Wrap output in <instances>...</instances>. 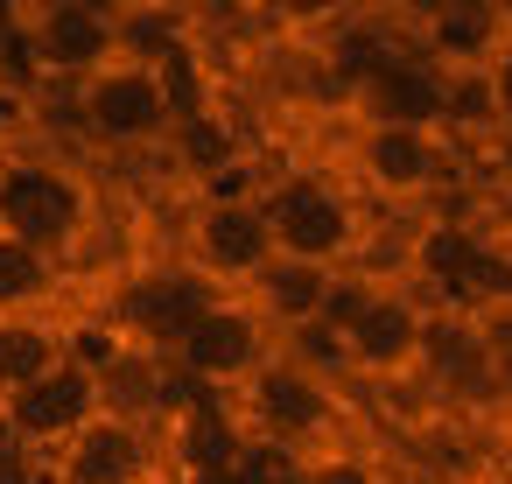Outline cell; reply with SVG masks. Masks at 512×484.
Here are the masks:
<instances>
[{
	"instance_id": "13",
	"label": "cell",
	"mask_w": 512,
	"mask_h": 484,
	"mask_svg": "<svg viewBox=\"0 0 512 484\" xmlns=\"http://www.w3.org/2000/svg\"><path fill=\"white\" fill-rule=\"evenodd\" d=\"M155 463H162L155 421L127 414V407H106L50 456V484H155L162 477Z\"/></svg>"
},
{
	"instance_id": "17",
	"label": "cell",
	"mask_w": 512,
	"mask_h": 484,
	"mask_svg": "<svg viewBox=\"0 0 512 484\" xmlns=\"http://www.w3.org/2000/svg\"><path fill=\"white\" fill-rule=\"evenodd\" d=\"M71 365V316H0V407Z\"/></svg>"
},
{
	"instance_id": "20",
	"label": "cell",
	"mask_w": 512,
	"mask_h": 484,
	"mask_svg": "<svg viewBox=\"0 0 512 484\" xmlns=\"http://www.w3.org/2000/svg\"><path fill=\"white\" fill-rule=\"evenodd\" d=\"M477 78H484V99H491V127L505 134V127H512V8H505V29H498V43L484 50Z\"/></svg>"
},
{
	"instance_id": "10",
	"label": "cell",
	"mask_w": 512,
	"mask_h": 484,
	"mask_svg": "<svg viewBox=\"0 0 512 484\" xmlns=\"http://www.w3.org/2000/svg\"><path fill=\"white\" fill-rule=\"evenodd\" d=\"M351 176L379 204H435L456 183V141L421 127H351Z\"/></svg>"
},
{
	"instance_id": "8",
	"label": "cell",
	"mask_w": 512,
	"mask_h": 484,
	"mask_svg": "<svg viewBox=\"0 0 512 484\" xmlns=\"http://www.w3.org/2000/svg\"><path fill=\"white\" fill-rule=\"evenodd\" d=\"M344 120L351 127H421V134H442L449 127V71L421 43H393L344 92Z\"/></svg>"
},
{
	"instance_id": "24",
	"label": "cell",
	"mask_w": 512,
	"mask_h": 484,
	"mask_svg": "<svg viewBox=\"0 0 512 484\" xmlns=\"http://www.w3.org/2000/svg\"><path fill=\"white\" fill-rule=\"evenodd\" d=\"M442 484H470V477H442Z\"/></svg>"
},
{
	"instance_id": "5",
	"label": "cell",
	"mask_w": 512,
	"mask_h": 484,
	"mask_svg": "<svg viewBox=\"0 0 512 484\" xmlns=\"http://www.w3.org/2000/svg\"><path fill=\"white\" fill-rule=\"evenodd\" d=\"M176 260L211 281L218 295H246L267 260H274V225H267V204L260 197H197L190 218L176 225Z\"/></svg>"
},
{
	"instance_id": "16",
	"label": "cell",
	"mask_w": 512,
	"mask_h": 484,
	"mask_svg": "<svg viewBox=\"0 0 512 484\" xmlns=\"http://www.w3.org/2000/svg\"><path fill=\"white\" fill-rule=\"evenodd\" d=\"M484 239V218H463V211H435L414 225L407 239V288L428 295V302H456L463 295V274H470V253Z\"/></svg>"
},
{
	"instance_id": "14",
	"label": "cell",
	"mask_w": 512,
	"mask_h": 484,
	"mask_svg": "<svg viewBox=\"0 0 512 484\" xmlns=\"http://www.w3.org/2000/svg\"><path fill=\"white\" fill-rule=\"evenodd\" d=\"M92 414H106V379L92 372V365H57L43 386H29L22 400H8V407H0V435H15L22 449H36L43 463L92 421Z\"/></svg>"
},
{
	"instance_id": "11",
	"label": "cell",
	"mask_w": 512,
	"mask_h": 484,
	"mask_svg": "<svg viewBox=\"0 0 512 484\" xmlns=\"http://www.w3.org/2000/svg\"><path fill=\"white\" fill-rule=\"evenodd\" d=\"M267 358H274V330H267L239 295H225V302L176 344L169 372H176L183 386H197V393H225V400H232Z\"/></svg>"
},
{
	"instance_id": "2",
	"label": "cell",
	"mask_w": 512,
	"mask_h": 484,
	"mask_svg": "<svg viewBox=\"0 0 512 484\" xmlns=\"http://www.w3.org/2000/svg\"><path fill=\"white\" fill-rule=\"evenodd\" d=\"M267 225H274V253L288 260H309V267H358L365 253V211H358V190L330 169H281L267 176Z\"/></svg>"
},
{
	"instance_id": "4",
	"label": "cell",
	"mask_w": 512,
	"mask_h": 484,
	"mask_svg": "<svg viewBox=\"0 0 512 484\" xmlns=\"http://www.w3.org/2000/svg\"><path fill=\"white\" fill-rule=\"evenodd\" d=\"M239 414H246V435L260 442H281L288 456H316V449H337L344 442V400L330 386V372L302 351H274L239 393Z\"/></svg>"
},
{
	"instance_id": "3",
	"label": "cell",
	"mask_w": 512,
	"mask_h": 484,
	"mask_svg": "<svg viewBox=\"0 0 512 484\" xmlns=\"http://www.w3.org/2000/svg\"><path fill=\"white\" fill-rule=\"evenodd\" d=\"M337 344V365L351 379H372V386H400L428 365V337H435V309L428 295H414L407 281H386V274H365L358 288V309L323 330Z\"/></svg>"
},
{
	"instance_id": "19",
	"label": "cell",
	"mask_w": 512,
	"mask_h": 484,
	"mask_svg": "<svg viewBox=\"0 0 512 484\" xmlns=\"http://www.w3.org/2000/svg\"><path fill=\"white\" fill-rule=\"evenodd\" d=\"M295 484H393V477H386V463H379V456H365V449L337 442V449H316V456H302Z\"/></svg>"
},
{
	"instance_id": "9",
	"label": "cell",
	"mask_w": 512,
	"mask_h": 484,
	"mask_svg": "<svg viewBox=\"0 0 512 484\" xmlns=\"http://www.w3.org/2000/svg\"><path fill=\"white\" fill-rule=\"evenodd\" d=\"M218 302H225V295H218L211 281H197V274L176 260V267H155V274H134V281L113 288V330L127 337V351L169 365L176 344H183Z\"/></svg>"
},
{
	"instance_id": "15",
	"label": "cell",
	"mask_w": 512,
	"mask_h": 484,
	"mask_svg": "<svg viewBox=\"0 0 512 484\" xmlns=\"http://www.w3.org/2000/svg\"><path fill=\"white\" fill-rule=\"evenodd\" d=\"M330 295H337V274H330V267H309V260L274 253V260H267V274H260L239 302L274 330V344H302V337H316V330H323Z\"/></svg>"
},
{
	"instance_id": "21",
	"label": "cell",
	"mask_w": 512,
	"mask_h": 484,
	"mask_svg": "<svg viewBox=\"0 0 512 484\" xmlns=\"http://www.w3.org/2000/svg\"><path fill=\"white\" fill-rule=\"evenodd\" d=\"M484 379H491V407L505 414V407H512V316L491 330V365H484Z\"/></svg>"
},
{
	"instance_id": "18",
	"label": "cell",
	"mask_w": 512,
	"mask_h": 484,
	"mask_svg": "<svg viewBox=\"0 0 512 484\" xmlns=\"http://www.w3.org/2000/svg\"><path fill=\"white\" fill-rule=\"evenodd\" d=\"M57 288H64V260L0 232V316H57L50 302Z\"/></svg>"
},
{
	"instance_id": "6",
	"label": "cell",
	"mask_w": 512,
	"mask_h": 484,
	"mask_svg": "<svg viewBox=\"0 0 512 484\" xmlns=\"http://www.w3.org/2000/svg\"><path fill=\"white\" fill-rule=\"evenodd\" d=\"M71 120L92 148H155L176 134V106L162 92V71L155 64H134V57H113L106 71H92L85 85H71Z\"/></svg>"
},
{
	"instance_id": "7",
	"label": "cell",
	"mask_w": 512,
	"mask_h": 484,
	"mask_svg": "<svg viewBox=\"0 0 512 484\" xmlns=\"http://www.w3.org/2000/svg\"><path fill=\"white\" fill-rule=\"evenodd\" d=\"M15 43L43 78L57 85H85L92 71H106L120 57V8H106V0H29V8L15 15Z\"/></svg>"
},
{
	"instance_id": "12",
	"label": "cell",
	"mask_w": 512,
	"mask_h": 484,
	"mask_svg": "<svg viewBox=\"0 0 512 484\" xmlns=\"http://www.w3.org/2000/svg\"><path fill=\"white\" fill-rule=\"evenodd\" d=\"M246 414H239V400H225V393H197V386H169V400H162V414H155V449H162V470H225V463H239L246 456Z\"/></svg>"
},
{
	"instance_id": "1",
	"label": "cell",
	"mask_w": 512,
	"mask_h": 484,
	"mask_svg": "<svg viewBox=\"0 0 512 484\" xmlns=\"http://www.w3.org/2000/svg\"><path fill=\"white\" fill-rule=\"evenodd\" d=\"M99 218V197L85 183L78 162L64 155H43V148H8L0 155V232L50 253V260H71L85 246Z\"/></svg>"
},
{
	"instance_id": "23",
	"label": "cell",
	"mask_w": 512,
	"mask_h": 484,
	"mask_svg": "<svg viewBox=\"0 0 512 484\" xmlns=\"http://www.w3.org/2000/svg\"><path fill=\"white\" fill-rule=\"evenodd\" d=\"M176 484H253V477H246L239 463H225V470H183Z\"/></svg>"
},
{
	"instance_id": "22",
	"label": "cell",
	"mask_w": 512,
	"mask_h": 484,
	"mask_svg": "<svg viewBox=\"0 0 512 484\" xmlns=\"http://www.w3.org/2000/svg\"><path fill=\"white\" fill-rule=\"evenodd\" d=\"M0 484H50V463L36 449H22L15 435H0Z\"/></svg>"
}]
</instances>
